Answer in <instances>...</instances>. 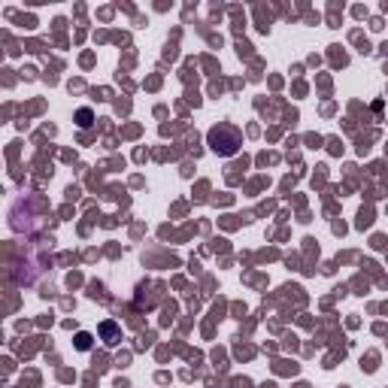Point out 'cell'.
<instances>
[{
	"instance_id": "obj_3",
	"label": "cell",
	"mask_w": 388,
	"mask_h": 388,
	"mask_svg": "<svg viewBox=\"0 0 388 388\" xmlns=\"http://www.w3.org/2000/svg\"><path fill=\"white\" fill-rule=\"evenodd\" d=\"M76 349H82V352L91 349V334H88V331H79V334H76Z\"/></svg>"
},
{
	"instance_id": "obj_2",
	"label": "cell",
	"mask_w": 388,
	"mask_h": 388,
	"mask_svg": "<svg viewBox=\"0 0 388 388\" xmlns=\"http://www.w3.org/2000/svg\"><path fill=\"white\" fill-rule=\"evenodd\" d=\"M100 337H103V343H107V346H119L122 343V327L115 322H103L100 325Z\"/></svg>"
},
{
	"instance_id": "obj_1",
	"label": "cell",
	"mask_w": 388,
	"mask_h": 388,
	"mask_svg": "<svg viewBox=\"0 0 388 388\" xmlns=\"http://www.w3.org/2000/svg\"><path fill=\"white\" fill-rule=\"evenodd\" d=\"M206 140H209V149H213L216 155H225V158L237 155L240 146H243L240 131H237V127H231V125H219V127H213V131L206 134Z\"/></svg>"
},
{
	"instance_id": "obj_4",
	"label": "cell",
	"mask_w": 388,
	"mask_h": 388,
	"mask_svg": "<svg viewBox=\"0 0 388 388\" xmlns=\"http://www.w3.org/2000/svg\"><path fill=\"white\" fill-rule=\"evenodd\" d=\"M76 119H79V127H88V125H91V119H94V112H91V110H79V112H76Z\"/></svg>"
}]
</instances>
